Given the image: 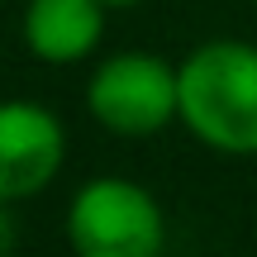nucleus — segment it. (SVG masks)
I'll return each instance as SVG.
<instances>
[{"instance_id":"obj_5","label":"nucleus","mask_w":257,"mask_h":257,"mask_svg":"<svg viewBox=\"0 0 257 257\" xmlns=\"http://www.w3.org/2000/svg\"><path fill=\"white\" fill-rule=\"evenodd\" d=\"M105 0H24L19 34L38 62H81L105 38Z\"/></svg>"},{"instance_id":"obj_6","label":"nucleus","mask_w":257,"mask_h":257,"mask_svg":"<svg viewBox=\"0 0 257 257\" xmlns=\"http://www.w3.org/2000/svg\"><path fill=\"white\" fill-rule=\"evenodd\" d=\"M110 10H128V5H143V0H105Z\"/></svg>"},{"instance_id":"obj_3","label":"nucleus","mask_w":257,"mask_h":257,"mask_svg":"<svg viewBox=\"0 0 257 257\" xmlns=\"http://www.w3.org/2000/svg\"><path fill=\"white\" fill-rule=\"evenodd\" d=\"M86 110L119 138L162 134L181 119V67L157 53H114L86 81Z\"/></svg>"},{"instance_id":"obj_2","label":"nucleus","mask_w":257,"mask_h":257,"mask_svg":"<svg viewBox=\"0 0 257 257\" xmlns=\"http://www.w3.org/2000/svg\"><path fill=\"white\" fill-rule=\"evenodd\" d=\"M67 243L76 257H162V205L128 176H91L67 205Z\"/></svg>"},{"instance_id":"obj_1","label":"nucleus","mask_w":257,"mask_h":257,"mask_svg":"<svg viewBox=\"0 0 257 257\" xmlns=\"http://www.w3.org/2000/svg\"><path fill=\"white\" fill-rule=\"evenodd\" d=\"M181 124L224 157H257V43L210 38L181 57Z\"/></svg>"},{"instance_id":"obj_4","label":"nucleus","mask_w":257,"mask_h":257,"mask_svg":"<svg viewBox=\"0 0 257 257\" xmlns=\"http://www.w3.org/2000/svg\"><path fill=\"white\" fill-rule=\"evenodd\" d=\"M67 157V128L48 105L10 100L0 110V200L19 205L48 191Z\"/></svg>"},{"instance_id":"obj_7","label":"nucleus","mask_w":257,"mask_h":257,"mask_svg":"<svg viewBox=\"0 0 257 257\" xmlns=\"http://www.w3.org/2000/svg\"><path fill=\"white\" fill-rule=\"evenodd\" d=\"M252 5H257V0H252Z\"/></svg>"}]
</instances>
